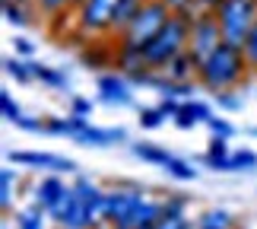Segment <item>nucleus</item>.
I'll return each mask as SVG.
<instances>
[{"instance_id": "obj_1", "label": "nucleus", "mask_w": 257, "mask_h": 229, "mask_svg": "<svg viewBox=\"0 0 257 229\" xmlns=\"http://www.w3.org/2000/svg\"><path fill=\"white\" fill-rule=\"evenodd\" d=\"M248 73H251V64H248V57H244V51L238 45L222 42L200 64V70H197V83L216 96V93H229V89L241 86L244 80H248Z\"/></svg>"}, {"instance_id": "obj_2", "label": "nucleus", "mask_w": 257, "mask_h": 229, "mask_svg": "<svg viewBox=\"0 0 257 229\" xmlns=\"http://www.w3.org/2000/svg\"><path fill=\"white\" fill-rule=\"evenodd\" d=\"M191 19L194 16L172 13V19L162 26V32L143 48V61H146L150 70H165L178 54L187 51V42H191Z\"/></svg>"}, {"instance_id": "obj_3", "label": "nucleus", "mask_w": 257, "mask_h": 229, "mask_svg": "<svg viewBox=\"0 0 257 229\" xmlns=\"http://www.w3.org/2000/svg\"><path fill=\"white\" fill-rule=\"evenodd\" d=\"M172 19V10L162 4V0H143V7H140V13L134 16V23L127 26V32L117 38L121 45H131V48H143L153 42L156 35L162 32V26Z\"/></svg>"}, {"instance_id": "obj_4", "label": "nucleus", "mask_w": 257, "mask_h": 229, "mask_svg": "<svg viewBox=\"0 0 257 229\" xmlns=\"http://www.w3.org/2000/svg\"><path fill=\"white\" fill-rule=\"evenodd\" d=\"M213 13L222 26V38L229 45L241 48L251 32V26L257 23V0H222Z\"/></svg>"}, {"instance_id": "obj_5", "label": "nucleus", "mask_w": 257, "mask_h": 229, "mask_svg": "<svg viewBox=\"0 0 257 229\" xmlns=\"http://www.w3.org/2000/svg\"><path fill=\"white\" fill-rule=\"evenodd\" d=\"M222 42L225 38H222V26H219V19H216V13L213 10H197L194 19H191V42H187V51L203 64Z\"/></svg>"}, {"instance_id": "obj_6", "label": "nucleus", "mask_w": 257, "mask_h": 229, "mask_svg": "<svg viewBox=\"0 0 257 229\" xmlns=\"http://www.w3.org/2000/svg\"><path fill=\"white\" fill-rule=\"evenodd\" d=\"M121 0H80L73 10V23L83 35H105L114 26V13Z\"/></svg>"}, {"instance_id": "obj_7", "label": "nucleus", "mask_w": 257, "mask_h": 229, "mask_svg": "<svg viewBox=\"0 0 257 229\" xmlns=\"http://www.w3.org/2000/svg\"><path fill=\"white\" fill-rule=\"evenodd\" d=\"M143 201L140 188H114L105 191V204H108V226H121V229H134V213Z\"/></svg>"}, {"instance_id": "obj_8", "label": "nucleus", "mask_w": 257, "mask_h": 229, "mask_svg": "<svg viewBox=\"0 0 257 229\" xmlns=\"http://www.w3.org/2000/svg\"><path fill=\"white\" fill-rule=\"evenodd\" d=\"M10 163L16 166H29V169H42V172H73L76 163L57 153H38V150H10L7 153Z\"/></svg>"}, {"instance_id": "obj_9", "label": "nucleus", "mask_w": 257, "mask_h": 229, "mask_svg": "<svg viewBox=\"0 0 257 229\" xmlns=\"http://www.w3.org/2000/svg\"><path fill=\"white\" fill-rule=\"evenodd\" d=\"M131 86L134 83L121 70H117V73H98V80H95L98 99H102L105 105H121V108L134 105V89Z\"/></svg>"}, {"instance_id": "obj_10", "label": "nucleus", "mask_w": 257, "mask_h": 229, "mask_svg": "<svg viewBox=\"0 0 257 229\" xmlns=\"http://www.w3.org/2000/svg\"><path fill=\"white\" fill-rule=\"evenodd\" d=\"M124 140H127L124 127H95V124H86L80 137H76V143H83V146H114Z\"/></svg>"}, {"instance_id": "obj_11", "label": "nucleus", "mask_w": 257, "mask_h": 229, "mask_svg": "<svg viewBox=\"0 0 257 229\" xmlns=\"http://www.w3.org/2000/svg\"><path fill=\"white\" fill-rule=\"evenodd\" d=\"M210 118H213V108L206 105V102L184 99L181 108H178V115H175V124L181 127V131H191L194 124H210Z\"/></svg>"}, {"instance_id": "obj_12", "label": "nucleus", "mask_w": 257, "mask_h": 229, "mask_svg": "<svg viewBox=\"0 0 257 229\" xmlns=\"http://www.w3.org/2000/svg\"><path fill=\"white\" fill-rule=\"evenodd\" d=\"M197 70H200V61H197L191 51H181L162 73L169 77V80H175V83H194V80H197Z\"/></svg>"}, {"instance_id": "obj_13", "label": "nucleus", "mask_w": 257, "mask_h": 229, "mask_svg": "<svg viewBox=\"0 0 257 229\" xmlns=\"http://www.w3.org/2000/svg\"><path fill=\"white\" fill-rule=\"evenodd\" d=\"M64 188H67V185H64L57 175H45L42 182L35 185V204H38V207H45V210H51V207L61 201Z\"/></svg>"}, {"instance_id": "obj_14", "label": "nucleus", "mask_w": 257, "mask_h": 229, "mask_svg": "<svg viewBox=\"0 0 257 229\" xmlns=\"http://www.w3.org/2000/svg\"><path fill=\"white\" fill-rule=\"evenodd\" d=\"M162 213H165V204L159 201H150V197H143L140 207H137V213H134V229H146V226H156L162 220Z\"/></svg>"}, {"instance_id": "obj_15", "label": "nucleus", "mask_w": 257, "mask_h": 229, "mask_svg": "<svg viewBox=\"0 0 257 229\" xmlns=\"http://www.w3.org/2000/svg\"><path fill=\"white\" fill-rule=\"evenodd\" d=\"M140 7H143V0H121L117 4V13H114V26H111V35L121 38L127 32V26L134 23V16L140 13Z\"/></svg>"}, {"instance_id": "obj_16", "label": "nucleus", "mask_w": 257, "mask_h": 229, "mask_svg": "<svg viewBox=\"0 0 257 229\" xmlns=\"http://www.w3.org/2000/svg\"><path fill=\"white\" fill-rule=\"evenodd\" d=\"M29 64H32V77L38 83H45L48 89H67V73L64 70H54V67L38 64V61H29Z\"/></svg>"}, {"instance_id": "obj_17", "label": "nucleus", "mask_w": 257, "mask_h": 229, "mask_svg": "<svg viewBox=\"0 0 257 229\" xmlns=\"http://www.w3.org/2000/svg\"><path fill=\"white\" fill-rule=\"evenodd\" d=\"M197 229H235V216L222 207H216V210H206L197 220Z\"/></svg>"}, {"instance_id": "obj_18", "label": "nucleus", "mask_w": 257, "mask_h": 229, "mask_svg": "<svg viewBox=\"0 0 257 229\" xmlns=\"http://www.w3.org/2000/svg\"><path fill=\"white\" fill-rule=\"evenodd\" d=\"M45 216H48V210L32 201V207L16 213V229H45Z\"/></svg>"}, {"instance_id": "obj_19", "label": "nucleus", "mask_w": 257, "mask_h": 229, "mask_svg": "<svg viewBox=\"0 0 257 229\" xmlns=\"http://www.w3.org/2000/svg\"><path fill=\"white\" fill-rule=\"evenodd\" d=\"M134 156H140L143 163H150V166H165L172 159L169 150H162V146H156V143H134Z\"/></svg>"}, {"instance_id": "obj_20", "label": "nucleus", "mask_w": 257, "mask_h": 229, "mask_svg": "<svg viewBox=\"0 0 257 229\" xmlns=\"http://www.w3.org/2000/svg\"><path fill=\"white\" fill-rule=\"evenodd\" d=\"M114 54H117V48H111V45H108V48L95 45V48H86L80 61L86 67H105V64H114Z\"/></svg>"}, {"instance_id": "obj_21", "label": "nucleus", "mask_w": 257, "mask_h": 229, "mask_svg": "<svg viewBox=\"0 0 257 229\" xmlns=\"http://www.w3.org/2000/svg\"><path fill=\"white\" fill-rule=\"evenodd\" d=\"M4 70L13 77L16 83H32V80H35L32 77V64L23 61V57H7V61H4Z\"/></svg>"}, {"instance_id": "obj_22", "label": "nucleus", "mask_w": 257, "mask_h": 229, "mask_svg": "<svg viewBox=\"0 0 257 229\" xmlns=\"http://www.w3.org/2000/svg\"><path fill=\"white\" fill-rule=\"evenodd\" d=\"M73 201H76V188H73V185H67V188H64V194H61V201H57V204L51 207V210H48V216H51V220H54L57 226H61V223H64V216L70 213Z\"/></svg>"}, {"instance_id": "obj_23", "label": "nucleus", "mask_w": 257, "mask_h": 229, "mask_svg": "<svg viewBox=\"0 0 257 229\" xmlns=\"http://www.w3.org/2000/svg\"><path fill=\"white\" fill-rule=\"evenodd\" d=\"M162 169H165L172 178H178V182H194V178H197V169L187 163V159H178V156H172Z\"/></svg>"}, {"instance_id": "obj_24", "label": "nucleus", "mask_w": 257, "mask_h": 229, "mask_svg": "<svg viewBox=\"0 0 257 229\" xmlns=\"http://www.w3.org/2000/svg\"><path fill=\"white\" fill-rule=\"evenodd\" d=\"M26 13H29L26 4H13V0H4V19H7L10 26H19V29L29 26V23H32V16H26Z\"/></svg>"}, {"instance_id": "obj_25", "label": "nucleus", "mask_w": 257, "mask_h": 229, "mask_svg": "<svg viewBox=\"0 0 257 229\" xmlns=\"http://www.w3.org/2000/svg\"><path fill=\"white\" fill-rule=\"evenodd\" d=\"M229 166H232V172H254L257 169V153L254 150H235L229 156Z\"/></svg>"}, {"instance_id": "obj_26", "label": "nucleus", "mask_w": 257, "mask_h": 229, "mask_svg": "<svg viewBox=\"0 0 257 229\" xmlns=\"http://www.w3.org/2000/svg\"><path fill=\"white\" fill-rule=\"evenodd\" d=\"M13 185H16V172L13 169H4L0 172V207L10 210V204H13Z\"/></svg>"}, {"instance_id": "obj_27", "label": "nucleus", "mask_w": 257, "mask_h": 229, "mask_svg": "<svg viewBox=\"0 0 257 229\" xmlns=\"http://www.w3.org/2000/svg\"><path fill=\"white\" fill-rule=\"evenodd\" d=\"M162 124H165V112L159 105L140 108V127H143V131H156V127H162Z\"/></svg>"}, {"instance_id": "obj_28", "label": "nucleus", "mask_w": 257, "mask_h": 229, "mask_svg": "<svg viewBox=\"0 0 257 229\" xmlns=\"http://www.w3.org/2000/svg\"><path fill=\"white\" fill-rule=\"evenodd\" d=\"M0 112H4V118H7V121H13V124L23 118V108H19V102L7 93V89L0 93Z\"/></svg>"}, {"instance_id": "obj_29", "label": "nucleus", "mask_w": 257, "mask_h": 229, "mask_svg": "<svg viewBox=\"0 0 257 229\" xmlns=\"http://www.w3.org/2000/svg\"><path fill=\"white\" fill-rule=\"evenodd\" d=\"M241 51H244V57H248V64H251V70H257V23L251 26V32H248V38H244V45H241Z\"/></svg>"}, {"instance_id": "obj_30", "label": "nucleus", "mask_w": 257, "mask_h": 229, "mask_svg": "<svg viewBox=\"0 0 257 229\" xmlns=\"http://www.w3.org/2000/svg\"><path fill=\"white\" fill-rule=\"evenodd\" d=\"M165 7L172 10V13H178V16H194L197 10H200V4L197 0H162Z\"/></svg>"}, {"instance_id": "obj_31", "label": "nucleus", "mask_w": 257, "mask_h": 229, "mask_svg": "<svg viewBox=\"0 0 257 229\" xmlns=\"http://www.w3.org/2000/svg\"><path fill=\"white\" fill-rule=\"evenodd\" d=\"M216 102H219V108H225V112H238V108L244 105L241 96H235V89H229V93H216Z\"/></svg>"}, {"instance_id": "obj_32", "label": "nucleus", "mask_w": 257, "mask_h": 229, "mask_svg": "<svg viewBox=\"0 0 257 229\" xmlns=\"http://www.w3.org/2000/svg\"><path fill=\"white\" fill-rule=\"evenodd\" d=\"M206 127H210V131H213V137H225V140H229V137L235 134V127L229 124V121H225V118H210V124H206Z\"/></svg>"}, {"instance_id": "obj_33", "label": "nucleus", "mask_w": 257, "mask_h": 229, "mask_svg": "<svg viewBox=\"0 0 257 229\" xmlns=\"http://www.w3.org/2000/svg\"><path fill=\"white\" fill-rule=\"evenodd\" d=\"M35 4H38V10H45L48 16H61V10H67L73 0H35Z\"/></svg>"}, {"instance_id": "obj_34", "label": "nucleus", "mask_w": 257, "mask_h": 229, "mask_svg": "<svg viewBox=\"0 0 257 229\" xmlns=\"http://www.w3.org/2000/svg\"><path fill=\"white\" fill-rule=\"evenodd\" d=\"M70 115H76V118H89V115H92V102L76 96L73 102H70Z\"/></svg>"}, {"instance_id": "obj_35", "label": "nucleus", "mask_w": 257, "mask_h": 229, "mask_svg": "<svg viewBox=\"0 0 257 229\" xmlns=\"http://www.w3.org/2000/svg\"><path fill=\"white\" fill-rule=\"evenodd\" d=\"M159 108H162V112H165V118H175V115H178V108H181V99L162 96V102H159Z\"/></svg>"}, {"instance_id": "obj_36", "label": "nucleus", "mask_w": 257, "mask_h": 229, "mask_svg": "<svg viewBox=\"0 0 257 229\" xmlns=\"http://www.w3.org/2000/svg\"><path fill=\"white\" fill-rule=\"evenodd\" d=\"M16 127H23V131H45V121H42V118H19V121H16Z\"/></svg>"}, {"instance_id": "obj_37", "label": "nucleus", "mask_w": 257, "mask_h": 229, "mask_svg": "<svg viewBox=\"0 0 257 229\" xmlns=\"http://www.w3.org/2000/svg\"><path fill=\"white\" fill-rule=\"evenodd\" d=\"M13 45H16V54L19 57H32L35 54V45L29 42V38H13Z\"/></svg>"}, {"instance_id": "obj_38", "label": "nucleus", "mask_w": 257, "mask_h": 229, "mask_svg": "<svg viewBox=\"0 0 257 229\" xmlns=\"http://www.w3.org/2000/svg\"><path fill=\"white\" fill-rule=\"evenodd\" d=\"M13 4H32V0H13Z\"/></svg>"}, {"instance_id": "obj_39", "label": "nucleus", "mask_w": 257, "mask_h": 229, "mask_svg": "<svg viewBox=\"0 0 257 229\" xmlns=\"http://www.w3.org/2000/svg\"><path fill=\"white\" fill-rule=\"evenodd\" d=\"M98 229H111V226H98Z\"/></svg>"}, {"instance_id": "obj_40", "label": "nucleus", "mask_w": 257, "mask_h": 229, "mask_svg": "<svg viewBox=\"0 0 257 229\" xmlns=\"http://www.w3.org/2000/svg\"><path fill=\"white\" fill-rule=\"evenodd\" d=\"M146 229H156V226H146Z\"/></svg>"}, {"instance_id": "obj_41", "label": "nucleus", "mask_w": 257, "mask_h": 229, "mask_svg": "<svg viewBox=\"0 0 257 229\" xmlns=\"http://www.w3.org/2000/svg\"><path fill=\"white\" fill-rule=\"evenodd\" d=\"M235 229H241V226H235Z\"/></svg>"}]
</instances>
